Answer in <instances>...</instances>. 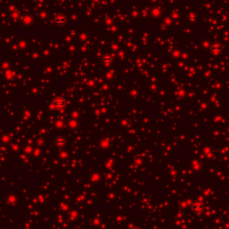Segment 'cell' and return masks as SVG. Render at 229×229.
Masks as SVG:
<instances>
[{
  "instance_id": "obj_3",
  "label": "cell",
  "mask_w": 229,
  "mask_h": 229,
  "mask_svg": "<svg viewBox=\"0 0 229 229\" xmlns=\"http://www.w3.org/2000/svg\"><path fill=\"white\" fill-rule=\"evenodd\" d=\"M65 105H66V102H65V98H56L53 101V106L56 108H63Z\"/></svg>"
},
{
  "instance_id": "obj_7",
  "label": "cell",
  "mask_w": 229,
  "mask_h": 229,
  "mask_svg": "<svg viewBox=\"0 0 229 229\" xmlns=\"http://www.w3.org/2000/svg\"><path fill=\"white\" fill-rule=\"evenodd\" d=\"M134 229H140V228H134Z\"/></svg>"
},
{
  "instance_id": "obj_2",
  "label": "cell",
  "mask_w": 229,
  "mask_h": 229,
  "mask_svg": "<svg viewBox=\"0 0 229 229\" xmlns=\"http://www.w3.org/2000/svg\"><path fill=\"white\" fill-rule=\"evenodd\" d=\"M66 22H67L66 17L63 14L57 15L54 20V23H55L56 26H57V27H64L66 24Z\"/></svg>"
},
{
  "instance_id": "obj_5",
  "label": "cell",
  "mask_w": 229,
  "mask_h": 229,
  "mask_svg": "<svg viewBox=\"0 0 229 229\" xmlns=\"http://www.w3.org/2000/svg\"><path fill=\"white\" fill-rule=\"evenodd\" d=\"M210 49L213 53H218L221 50V46H220L219 43H214V44H212Z\"/></svg>"
},
{
  "instance_id": "obj_6",
  "label": "cell",
  "mask_w": 229,
  "mask_h": 229,
  "mask_svg": "<svg viewBox=\"0 0 229 229\" xmlns=\"http://www.w3.org/2000/svg\"><path fill=\"white\" fill-rule=\"evenodd\" d=\"M56 144H57L58 146H63V145L65 144V140H63V139H58V140H56Z\"/></svg>"
},
{
  "instance_id": "obj_4",
  "label": "cell",
  "mask_w": 229,
  "mask_h": 229,
  "mask_svg": "<svg viewBox=\"0 0 229 229\" xmlns=\"http://www.w3.org/2000/svg\"><path fill=\"white\" fill-rule=\"evenodd\" d=\"M100 61H101V63H103V64L108 65V64L112 63V61H113V56H112L111 55H109V54H106V55H104V56H101Z\"/></svg>"
},
{
  "instance_id": "obj_1",
  "label": "cell",
  "mask_w": 229,
  "mask_h": 229,
  "mask_svg": "<svg viewBox=\"0 0 229 229\" xmlns=\"http://www.w3.org/2000/svg\"><path fill=\"white\" fill-rule=\"evenodd\" d=\"M205 209V206L202 202L200 201H194L192 204H191V210L195 213H200L204 210Z\"/></svg>"
}]
</instances>
